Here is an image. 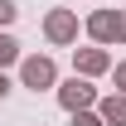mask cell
<instances>
[{
    "label": "cell",
    "mask_w": 126,
    "mask_h": 126,
    "mask_svg": "<svg viewBox=\"0 0 126 126\" xmlns=\"http://www.w3.org/2000/svg\"><path fill=\"white\" fill-rule=\"evenodd\" d=\"M87 34H92L97 48L126 44V10H97V15H87Z\"/></svg>",
    "instance_id": "obj_1"
},
{
    "label": "cell",
    "mask_w": 126,
    "mask_h": 126,
    "mask_svg": "<svg viewBox=\"0 0 126 126\" xmlns=\"http://www.w3.org/2000/svg\"><path fill=\"white\" fill-rule=\"evenodd\" d=\"M19 82L29 87V92H44V87H58V68L48 53H29V58H19Z\"/></svg>",
    "instance_id": "obj_2"
},
{
    "label": "cell",
    "mask_w": 126,
    "mask_h": 126,
    "mask_svg": "<svg viewBox=\"0 0 126 126\" xmlns=\"http://www.w3.org/2000/svg\"><path fill=\"white\" fill-rule=\"evenodd\" d=\"M44 39L58 44V48L78 44V15H73V10H48L44 15Z\"/></svg>",
    "instance_id": "obj_3"
},
{
    "label": "cell",
    "mask_w": 126,
    "mask_h": 126,
    "mask_svg": "<svg viewBox=\"0 0 126 126\" xmlns=\"http://www.w3.org/2000/svg\"><path fill=\"white\" fill-rule=\"evenodd\" d=\"M58 102H63V111H87V107L97 102V87H92L87 78L73 73L68 82H58Z\"/></svg>",
    "instance_id": "obj_4"
},
{
    "label": "cell",
    "mask_w": 126,
    "mask_h": 126,
    "mask_svg": "<svg viewBox=\"0 0 126 126\" xmlns=\"http://www.w3.org/2000/svg\"><path fill=\"white\" fill-rule=\"evenodd\" d=\"M73 73H78V78L111 73V53H107V48H73Z\"/></svg>",
    "instance_id": "obj_5"
},
{
    "label": "cell",
    "mask_w": 126,
    "mask_h": 126,
    "mask_svg": "<svg viewBox=\"0 0 126 126\" xmlns=\"http://www.w3.org/2000/svg\"><path fill=\"white\" fill-rule=\"evenodd\" d=\"M97 116H102L107 126H126V92L102 97V102H97Z\"/></svg>",
    "instance_id": "obj_6"
},
{
    "label": "cell",
    "mask_w": 126,
    "mask_h": 126,
    "mask_svg": "<svg viewBox=\"0 0 126 126\" xmlns=\"http://www.w3.org/2000/svg\"><path fill=\"white\" fill-rule=\"evenodd\" d=\"M15 58H19V44H15V39H10L5 29H0V73H5V68H10Z\"/></svg>",
    "instance_id": "obj_7"
},
{
    "label": "cell",
    "mask_w": 126,
    "mask_h": 126,
    "mask_svg": "<svg viewBox=\"0 0 126 126\" xmlns=\"http://www.w3.org/2000/svg\"><path fill=\"white\" fill-rule=\"evenodd\" d=\"M73 126H107V121H102V116L87 107V111H73Z\"/></svg>",
    "instance_id": "obj_8"
},
{
    "label": "cell",
    "mask_w": 126,
    "mask_h": 126,
    "mask_svg": "<svg viewBox=\"0 0 126 126\" xmlns=\"http://www.w3.org/2000/svg\"><path fill=\"white\" fill-rule=\"evenodd\" d=\"M15 15H19L15 0H0V29H5V24H15Z\"/></svg>",
    "instance_id": "obj_9"
},
{
    "label": "cell",
    "mask_w": 126,
    "mask_h": 126,
    "mask_svg": "<svg viewBox=\"0 0 126 126\" xmlns=\"http://www.w3.org/2000/svg\"><path fill=\"white\" fill-rule=\"evenodd\" d=\"M111 73H116V92H126V63H116Z\"/></svg>",
    "instance_id": "obj_10"
},
{
    "label": "cell",
    "mask_w": 126,
    "mask_h": 126,
    "mask_svg": "<svg viewBox=\"0 0 126 126\" xmlns=\"http://www.w3.org/2000/svg\"><path fill=\"white\" fill-rule=\"evenodd\" d=\"M5 97H10V78L0 73V102H5Z\"/></svg>",
    "instance_id": "obj_11"
}]
</instances>
